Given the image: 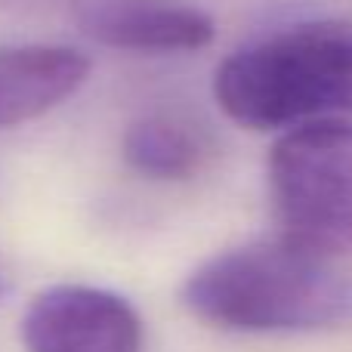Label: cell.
Here are the masks:
<instances>
[{"label": "cell", "mask_w": 352, "mask_h": 352, "mask_svg": "<svg viewBox=\"0 0 352 352\" xmlns=\"http://www.w3.org/2000/svg\"><path fill=\"white\" fill-rule=\"evenodd\" d=\"M182 303L223 331H316L352 318V278L278 238L207 260L186 278Z\"/></svg>", "instance_id": "6da1fadb"}, {"label": "cell", "mask_w": 352, "mask_h": 352, "mask_svg": "<svg viewBox=\"0 0 352 352\" xmlns=\"http://www.w3.org/2000/svg\"><path fill=\"white\" fill-rule=\"evenodd\" d=\"M213 96L226 118L250 130L352 115V31L300 25L238 50L217 68Z\"/></svg>", "instance_id": "7a4b0ae2"}, {"label": "cell", "mask_w": 352, "mask_h": 352, "mask_svg": "<svg viewBox=\"0 0 352 352\" xmlns=\"http://www.w3.org/2000/svg\"><path fill=\"white\" fill-rule=\"evenodd\" d=\"M269 192L281 241L322 260L352 250V124L287 130L269 155Z\"/></svg>", "instance_id": "3957f363"}, {"label": "cell", "mask_w": 352, "mask_h": 352, "mask_svg": "<svg viewBox=\"0 0 352 352\" xmlns=\"http://www.w3.org/2000/svg\"><path fill=\"white\" fill-rule=\"evenodd\" d=\"M22 343L28 352H142V322L115 291L56 285L25 309Z\"/></svg>", "instance_id": "277c9868"}, {"label": "cell", "mask_w": 352, "mask_h": 352, "mask_svg": "<svg viewBox=\"0 0 352 352\" xmlns=\"http://www.w3.org/2000/svg\"><path fill=\"white\" fill-rule=\"evenodd\" d=\"M80 28L102 47L130 53H188L217 37L213 19L179 0H84Z\"/></svg>", "instance_id": "5b68a950"}, {"label": "cell", "mask_w": 352, "mask_h": 352, "mask_svg": "<svg viewBox=\"0 0 352 352\" xmlns=\"http://www.w3.org/2000/svg\"><path fill=\"white\" fill-rule=\"evenodd\" d=\"M90 59L72 47L0 50V130L34 121L84 87Z\"/></svg>", "instance_id": "8992f818"}, {"label": "cell", "mask_w": 352, "mask_h": 352, "mask_svg": "<svg viewBox=\"0 0 352 352\" xmlns=\"http://www.w3.org/2000/svg\"><path fill=\"white\" fill-rule=\"evenodd\" d=\"M213 155V140L188 115L155 111L130 124L124 136V161L152 179H188Z\"/></svg>", "instance_id": "52a82bcc"}, {"label": "cell", "mask_w": 352, "mask_h": 352, "mask_svg": "<svg viewBox=\"0 0 352 352\" xmlns=\"http://www.w3.org/2000/svg\"><path fill=\"white\" fill-rule=\"evenodd\" d=\"M0 291H3V281H0Z\"/></svg>", "instance_id": "ba28073f"}]
</instances>
